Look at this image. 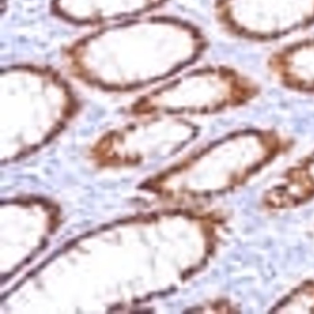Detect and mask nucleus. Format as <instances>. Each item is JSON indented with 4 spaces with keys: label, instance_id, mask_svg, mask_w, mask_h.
<instances>
[{
    "label": "nucleus",
    "instance_id": "1",
    "mask_svg": "<svg viewBox=\"0 0 314 314\" xmlns=\"http://www.w3.org/2000/svg\"><path fill=\"white\" fill-rule=\"evenodd\" d=\"M200 37L184 25L142 22L109 30L75 45L72 67L91 82L127 87L163 77L200 51Z\"/></svg>",
    "mask_w": 314,
    "mask_h": 314
},
{
    "label": "nucleus",
    "instance_id": "2",
    "mask_svg": "<svg viewBox=\"0 0 314 314\" xmlns=\"http://www.w3.org/2000/svg\"><path fill=\"white\" fill-rule=\"evenodd\" d=\"M254 93L253 85L232 70L208 68L183 76L154 93L147 103L195 112H216L243 104Z\"/></svg>",
    "mask_w": 314,
    "mask_h": 314
},
{
    "label": "nucleus",
    "instance_id": "3",
    "mask_svg": "<svg viewBox=\"0 0 314 314\" xmlns=\"http://www.w3.org/2000/svg\"><path fill=\"white\" fill-rule=\"evenodd\" d=\"M218 13L233 31L268 39L314 22V0H220Z\"/></svg>",
    "mask_w": 314,
    "mask_h": 314
},
{
    "label": "nucleus",
    "instance_id": "4",
    "mask_svg": "<svg viewBox=\"0 0 314 314\" xmlns=\"http://www.w3.org/2000/svg\"><path fill=\"white\" fill-rule=\"evenodd\" d=\"M314 197V153L287 172L264 197L272 209L297 206Z\"/></svg>",
    "mask_w": 314,
    "mask_h": 314
},
{
    "label": "nucleus",
    "instance_id": "5",
    "mask_svg": "<svg viewBox=\"0 0 314 314\" xmlns=\"http://www.w3.org/2000/svg\"><path fill=\"white\" fill-rule=\"evenodd\" d=\"M272 66L289 87L314 92V40L299 43L277 53Z\"/></svg>",
    "mask_w": 314,
    "mask_h": 314
},
{
    "label": "nucleus",
    "instance_id": "6",
    "mask_svg": "<svg viewBox=\"0 0 314 314\" xmlns=\"http://www.w3.org/2000/svg\"><path fill=\"white\" fill-rule=\"evenodd\" d=\"M161 0H58L60 12L76 21L91 22L135 13L152 8Z\"/></svg>",
    "mask_w": 314,
    "mask_h": 314
}]
</instances>
